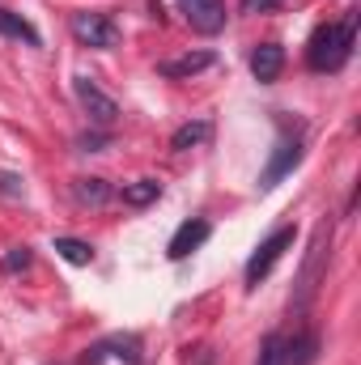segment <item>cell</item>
Returning a JSON list of instances; mask_svg holds the SVG:
<instances>
[{
  "label": "cell",
  "mask_w": 361,
  "mask_h": 365,
  "mask_svg": "<svg viewBox=\"0 0 361 365\" xmlns=\"http://www.w3.org/2000/svg\"><path fill=\"white\" fill-rule=\"evenodd\" d=\"M353 38H357V13H349L345 21H327L310 34L306 47V64L315 73H340L353 56Z\"/></svg>",
  "instance_id": "obj_1"
},
{
  "label": "cell",
  "mask_w": 361,
  "mask_h": 365,
  "mask_svg": "<svg viewBox=\"0 0 361 365\" xmlns=\"http://www.w3.org/2000/svg\"><path fill=\"white\" fill-rule=\"evenodd\" d=\"M293 238H298V230H293V225H280V230H272L268 238L255 247V255L247 259V289H255V284L276 268V259L293 247Z\"/></svg>",
  "instance_id": "obj_2"
},
{
  "label": "cell",
  "mask_w": 361,
  "mask_h": 365,
  "mask_svg": "<svg viewBox=\"0 0 361 365\" xmlns=\"http://www.w3.org/2000/svg\"><path fill=\"white\" fill-rule=\"evenodd\" d=\"M68 30L81 47H93V51H111L119 43V26L106 17V13H73L68 17Z\"/></svg>",
  "instance_id": "obj_3"
},
{
  "label": "cell",
  "mask_w": 361,
  "mask_h": 365,
  "mask_svg": "<svg viewBox=\"0 0 361 365\" xmlns=\"http://www.w3.org/2000/svg\"><path fill=\"white\" fill-rule=\"evenodd\" d=\"M77 102H81V110L90 115L93 128H111V123L119 119V102H115L111 93L98 90L93 77H77Z\"/></svg>",
  "instance_id": "obj_4"
},
{
  "label": "cell",
  "mask_w": 361,
  "mask_h": 365,
  "mask_svg": "<svg viewBox=\"0 0 361 365\" xmlns=\"http://www.w3.org/2000/svg\"><path fill=\"white\" fill-rule=\"evenodd\" d=\"M179 4L187 13V21H191V30H200V34H217L225 26V4L221 0H179Z\"/></svg>",
  "instance_id": "obj_5"
},
{
  "label": "cell",
  "mask_w": 361,
  "mask_h": 365,
  "mask_svg": "<svg viewBox=\"0 0 361 365\" xmlns=\"http://www.w3.org/2000/svg\"><path fill=\"white\" fill-rule=\"evenodd\" d=\"M208 234H213V225H208L204 217L183 221L179 230H175V238H171V247H166V255H171V259H187L195 247H204V242H208Z\"/></svg>",
  "instance_id": "obj_6"
},
{
  "label": "cell",
  "mask_w": 361,
  "mask_h": 365,
  "mask_svg": "<svg viewBox=\"0 0 361 365\" xmlns=\"http://www.w3.org/2000/svg\"><path fill=\"white\" fill-rule=\"evenodd\" d=\"M298 162H302V140H298V136H293V140H280L276 153H272V162L264 166V175H260V187H276Z\"/></svg>",
  "instance_id": "obj_7"
},
{
  "label": "cell",
  "mask_w": 361,
  "mask_h": 365,
  "mask_svg": "<svg viewBox=\"0 0 361 365\" xmlns=\"http://www.w3.org/2000/svg\"><path fill=\"white\" fill-rule=\"evenodd\" d=\"M280 68H285V47L280 43H260L251 51V73H255L260 86H272L280 77Z\"/></svg>",
  "instance_id": "obj_8"
},
{
  "label": "cell",
  "mask_w": 361,
  "mask_h": 365,
  "mask_svg": "<svg viewBox=\"0 0 361 365\" xmlns=\"http://www.w3.org/2000/svg\"><path fill=\"white\" fill-rule=\"evenodd\" d=\"M213 64H217L213 51H187V56H179V60L158 64V73L171 77V81H183V77H195V73H204V68H213Z\"/></svg>",
  "instance_id": "obj_9"
},
{
  "label": "cell",
  "mask_w": 361,
  "mask_h": 365,
  "mask_svg": "<svg viewBox=\"0 0 361 365\" xmlns=\"http://www.w3.org/2000/svg\"><path fill=\"white\" fill-rule=\"evenodd\" d=\"M0 34H4V38H21L26 47H39V43H43L39 30H34L21 13H13V9H0Z\"/></svg>",
  "instance_id": "obj_10"
},
{
  "label": "cell",
  "mask_w": 361,
  "mask_h": 365,
  "mask_svg": "<svg viewBox=\"0 0 361 365\" xmlns=\"http://www.w3.org/2000/svg\"><path fill=\"white\" fill-rule=\"evenodd\" d=\"M208 136H213V123H208V119H195V123H183L179 132L171 136V149H175V153H187V149H195V145H204Z\"/></svg>",
  "instance_id": "obj_11"
},
{
  "label": "cell",
  "mask_w": 361,
  "mask_h": 365,
  "mask_svg": "<svg viewBox=\"0 0 361 365\" xmlns=\"http://www.w3.org/2000/svg\"><path fill=\"white\" fill-rule=\"evenodd\" d=\"M319 353V336L315 331H302L293 340H285V365H310Z\"/></svg>",
  "instance_id": "obj_12"
},
{
  "label": "cell",
  "mask_w": 361,
  "mask_h": 365,
  "mask_svg": "<svg viewBox=\"0 0 361 365\" xmlns=\"http://www.w3.org/2000/svg\"><path fill=\"white\" fill-rule=\"evenodd\" d=\"M73 195H77V204L98 208V204H106V200H111V182H106V179H73Z\"/></svg>",
  "instance_id": "obj_13"
},
{
  "label": "cell",
  "mask_w": 361,
  "mask_h": 365,
  "mask_svg": "<svg viewBox=\"0 0 361 365\" xmlns=\"http://www.w3.org/2000/svg\"><path fill=\"white\" fill-rule=\"evenodd\" d=\"M158 195H162V182L158 179H136V182L123 187V204H128V208H145V204H153Z\"/></svg>",
  "instance_id": "obj_14"
},
{
  "label": "cell",
  "mask_w": 361,
  "mask_h": 365,
  "mask_svg": "<svg viewBox=\"0 0 361 365\" xmlns=\"http://www.w3.org/2000/svg\"><path fill=\"white\" fill-rule=\"evenodd\" d=\"M56 255H60V259H68V264H77V268L93 264L90 242H81V238H56Z\"/></svg>",
  "instance_id": "obj_15"
},
{
  "label": "cell",
  "mask_w": 361,
  "mask_h": 365,
  "mask_svg": "<svg viewBox=\"0 0 361 365\" xmlns=\"http://www.w3.org/2000/svg\"><path fill=\"white\" fill-rule=\"evenodd\" d=\"M260 365H285V336H268V340H264Z\"/></svg>",
  "instance_id": "obj_16"
},
{
  "label": "cell",
  "mask_w": 361,
  "mask_h": 365,
  "mask_svg": "<svg viewBox=\"0 0 361 365\" xmlns=\"http://www.w3.org/2000/svg\"><path fill=\"white\" fill-rule=\"evenodd\" d=\"M30 259H34V255H30V247H13V251L0 259V268H4V272H26V268H30Z\"/></svg>",
  "instance_id": "obj_17"
},
{
  "label": "cell",
  "mask_w": 361,
  "mask_h": 365,
  "mask_svg": "<svg viewBox=\"0 0 361 365\" xmlns=\"http://www.w3.org/2000/svg\"><path fill=\"white\" fill-rule=\"evenodd\" d=\"M21 191H26L21 175H13V170H0V195H9V200H21Z\"/></svg>",
  "instance_id": "obj_18"
},
{
  "label": "cell",
  "mask_w": 361,
  "mask_h": 365,
  "mask_svg": "<svg viewBox=\"0 0 361 365\" xmlns=\"http://www.w3.org/2000/svg\"><path fill=\"white\" fill-rule=\"evenodd\" d=\"M285 0H238V9L243 13H276Z\"/></svg>",
  "instance_id": "obj_19"
},
{
  "label": "cell",
  "mask_w": 361,
  "mask_h": 365,
  "mask_svg": "<svg viewBox=\"0 0 361 365\" xmlns=\"http://www.w3.org/2000/svg\"><path fill=\"white\" fill-rule=\"evenodd\" d=\"M102 145H106V136H102V132H86V136L77 140V149H81V153H102Z\"/></svg>",
  "instance_id": "obj_20"
}]
</instances>
